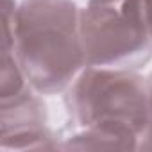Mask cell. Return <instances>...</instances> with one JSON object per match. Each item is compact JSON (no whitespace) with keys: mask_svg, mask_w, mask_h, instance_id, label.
I'll use <instances>...</instances> for the list:
<instances>
[{"mask_svg":"<svg viewBox=\"0 0 152 152\" xmlns=\"http://www.w3.org/2000/svg\"><path fill=\"white\" fill-rule=\"evenodd\" d=\"M0 145L4 150L59 148L48 127L47 106L38 91L0 102Z\"/></svg>","mask_w":152,"mask_h":152,"instance_id":"cell-4","label":"cell"},{"mask_svg":"<svg viewBox=\"0 0 152 152\" xmlns=\"http://www.w3.org/2000/svg\"><path fill=\"white\" fill-rule=\"evenodd\" d=\"M39 95H59L88 66L73 0H4V47Z\"/></svg>","mask_w":152,"mask_h":152,"instance_id":"cell-2","label":"cell"},{"mask_svg":"<svg viewBox=\"0 0 152 152\" xmlns=\"http://www.w3.org/2000/svg\"><path fill=\"white\" fill-rule=\"evenodd\" d=\"M141 7H143V16H145V23L148 29V36L152 41V0H140Z\"/></svg>","mask_w":152,"mask_h":152,"instance_id":"cell-5","label":"cell"},{"mask_svg":"<svg viewBox=\"0 0 152 152\" xmlns=\"http://www.w3.org/2000/svg\"><path fill=\"white\" fill-rule=\"evenodd\" d=\"M147 88H148V102H150V113H152V73L147 77Z\"/></svg>","mask_w":152,"mask_h":152,"instance_id":"cell-6","label":"cell"},{"mask_svg":"<svg viewBox=\"0 0 152 152\" xmlns=\"http://www.w3.org/2000/svg\"><path fill=\"white\" fill-rule=\"evenodd\" d=\"M88 66L140 70L152 59V41L140 0H88L81 7Z\"/></svg>","mask_w":152,"mask_h":152,"instance_id":"cell-3","label":"cell"},{"mask_svg":"<svg viewBox=\"0 0 152 152\" xmlns=\"http://www.w3.org/2000/svg\"><path fill=\"white\" fill-rule=\"evenodd\" d=\"M64 102L75 131L61 148L152 150L147 77L138 70L86 66Z\"/></svg>","mask_w":152,"mask_h":152,"instance_id":"cell-1","label":"cell"}]
</instances>
